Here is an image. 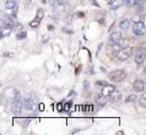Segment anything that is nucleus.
<instances>
[{
	"instance_id": "obj_5",
	"label": "nucleus",
	"mask_w": 146,
	"mask_h": 135,
	"mask_svg": "<svg viewBox=\"0 0 146 135\" xmlns=\"http://www.w3.org/2000/svg\"><path fill=\"white\" fill-rule=\"evenodd\" d=\"M53 10H54L56 14H62L66 10V3L62 0H58V1H55V3L53 5Z\"/></svg>"
},
{
	"instance_id": "obj_13",
	"label": "nucleus",
	"mask_w": 146,
	"mask_h": 135,
	"mask_svg": "<svg viewBox=\"0 0 146 135\" xmlns=\"http://www.w3.org/2000/svg\"><path fill=\"white\" fill-rule=\"evenodd\" d=\"M33 104H34V99L32 98L31 95H27V96L24 98V107L26 109H31Z\"/></svg>"
},
{
	"instance_id": "obj_17",
	"label": "nucleus",
	"mask_w": 146,
	"mask_h": 135,
	"mask_svg": "<svg viewBox=\"0 0 146 135\" xmlns=\"http://www.w3.org/2000/svg\"><path fill=\"white\" fill-rule=\"evenodd\" d=\"M119 27H120L123 31H127L128 28L130 27V20L127 19V18L121 19L120 20V23H119Z\"/></svg>"
},
{
	"instance_id": "obj_14",
	"label": "nucleus",
	"mask_w": 146,
	"mask_h": 135,
	"mask_svg": "<svg viewBox=\"0 0 146 135\" xmlns=\"http://www.w3.org/2000/svg\"><path fill=\"white\" fill-rule=\"evenodd\" d=\"M5 7L8 10H15L17 8V2H16V0H6Z\"/></svg>"
},
{
	"instance_id": "obj_3",
	"label": "nucleus",
	"mask_w": 146,
	"mask_h": 135,
	"mask_svg": "<svg viewBox=\"0 0 146 135\" xmlns=\"http://www.w3.org/2000/svg\"><path fill=\"white\" fill-rule=\"evenodd\" d=\"M24 107V102L21 101V98H17L11 100V112L16 115H19L21 113V109Z\"/></svg>"
},
{
	"instance_id": "obj_19",
	"label": "nucleus",
	"mask_w": 146,
	"mask_h": 135,
	"mask_svg": "<svg viewBox=\"0 0 146 135\" xmlns=\"http://www.w3.org/2000/svg\"><path fill=\"white\" fill-rule=\"evenodd\" d=\"M137 99H138V97L136 96V95H129V96L126 97L125 102H126V104H131V102H135Z\"/></svg>"
},
{
	"instance_id": "obj_24",
	"label": "nucleus",
	"mask_w": 146,
	"mask_h": 135,
	"mask_svg": "<svg viewBox=\"0 0 146 135\" xmlns=\"http://www.w3.org/2000/svg\"><path fill=\"white\" fill-rule=\"evenodd\" d=\"M26 36H27V33L23 31V32H20V33H17L16 39H26Z\"/></svg>"
},
{
	"instance_id": "obj_2",
	"label": "nucleus",
	"mask_w": 146,
	"mask_h": 135,
	"mask_svg": "<svg viewBox=\"0 0 146 135\" xmlns=\"http://www.w3.org/2000/svg\"><path fill=\"white\" fill-rule=\"evenodd\" d=\"M133 33L136 35V36H142L146 33V26L143 21H138V23H135L133 25Z\"/></svg>"
},
{
	"instance_id": "obj_4",
	"label": "nucleus",
	"mask_w": 146,
	"mask_h": 135,
	"mask_svg": "<svg viewBox=\"0 0 146 135\" xmlns=\"http://www.w3.org/2000/svg\"><path fill=\"white\" fill-rule=\"evenodd\" d=\"M131 55V47H123L119 52H117L116 57L120 61H126Z\"/></svg>"
},
{
	"instance_id": "obj_22",
	"label": "nucleus",
	"mask_w": 146,
	"mask_h": 135,
	"mask_svg": "<svg viewBox=\"0 0 146 135\" xmlns=\"http://www.w3.org/2000/svg\"><path fill=\"white\" fill-rule=\"evenodd\" d=\"M40 21H42V20H39L38 18H35L34 20H32V21H31V24H29V25H31V27L36 28V27H38V26H39Z\"/></svg>"
},
{
	"instance_id": "obj_30",
	"label": "nucleus",
	"mask_w": 146,
	"mask_h": 135,
	"mask_svg": "<svg viewBox=\"0 0 146 135\" xmlns=\"http://www.w3.org/2000/svg\"><path fill=\"white\" fill-rule=\"evenodd\" d=\"M56 1H58V0H56Z\"/></svg>"
},
{
	"instance_id": "obj_11",
	"label": "nucleus",
	"mask_w": 146,
	"mask_h": 135,
	"mask_svg": "<svg viewBox=\"0 0 146 135\" xmlns=\"http://www.w3.org/2000/svg\"><path fill=\"white\" fill-rule=\"evenodd\" d=\"M116 90V88H115V86H112V84H106V86H104L102 87V89H101V92L104 94V95H106L107 97H109L113 91Z\"/></svg>"
},
{
	"instance_id": "obj_21",
	"label": "nucleus",
	"mask_w": 146,
	"mask_h": 135,
	"mask_svg": "<svg viewBox=\"0 0 146 135\" xmlns=\"http://www.w3.org/2000/svg\"><path fill=\"white\" fill-rule=\"evenodd\" d=\"M138 102H139V105H141L143 108H146V94L142 95V96L138 98Z\"/></svg>"
},
{
	"instance_id": "obj_16",
	"label": "nucleus",
	"mask_w": 146,
	"mask_h": 135,
	"mask_svg": "<svg viewBox=\"0 0 146 135\" xmlns=\"http://www.w3.org/2000/svg\"><path fill=\"white\" fill-rule=\"evenodd\" d=\"M109 99L111 102H117V101H119V100L121 99V92L118 91V90H115V91L109 96Z\"/></svg>"
},
{
	"instance_id": "obj_26",
	"label": "nucleus",
	"mask_w": 146,
	"mask_h": 135,
	"mask_svg": "<svg viewBox=\"0 0 146 135\" xmlns=\"http://www.w3.org/2000/svg\"><path fill=\"white\" fill-rule=\"evenodd\" d=\"M70 107H71V102H65L64 106H63V108H64L65 112H69L70 110Z\"/></svg>"
},
{
	"instance_id": "obj_29",
	"label": "nucleus",
	"mask_w": 146,
	"mask_h": 135,
	"mask_svg": "<svg viewBox=\"0 0 146 135\" xmlns=\"http://www.w3.org/2000/svg\"><path fill=\"white\" fill-rule=\"evenodd\" d=\"M39 107H40V108H39L40 110H43V109H44V105H43V104H40V105H39Z\"/></svg>"
},
{
	"instance_id": "obj_25",
	"label": "nucleus",
	"mask_w": 146,
	"mask_h": 135,
	"mask_svg": "<svg viewBox=\"0 0 146 135\" xmlns=\"http://www.w3.org/2000/svg\"><path fill=\"white\" fill-rule=\"evenodd\" d=\"M72 23H73L72 16H68V17L64 19V24H65V25H71Z\"/></svg>"
},
{
	"instance_id": "obj_12",
	"label": "nucleus",
	"mask_w": 146,
	"mask_h": 135,
	"mask_svg": "<svg viewBox=\"0 0 146 135\" xmlns=\"http://www.w3.org/2000/svg\"><path fill=\"white\" fill-rule=\"evenodd\" d=\"M124 5V0H111L109 2V7L112 10H116L118 8H120Z\"/></svg>"
},
{
	"instance_id": "obj_15",
	"label": "nucleus",
	"mask_w": 146,
	"mask_h": 135,
	"mask_svg": "<svg viewBox=\"0 0 146 135\" xmlns=\"http://www.w3.org/2000/svg\"><path fill=\"white\" fill-rule=\"evenodd\" d=\"M144 0H124V3L128 7H138L143 3Z\"/></svg>"
},
{
	"instance_id": "obj_9",
	"label": "nucleus",
	"mask_w": 146,
	"mask_h": 135,
	"mask_svg": "<svg viewBox=\"0 0 146 135\" xmlns=\"http://www.w3.org/2000/svg\"><path fill=\"white\" fill-rule=\"evenodd\" d=\"M108 98H109V97H107L106 95H104V94L101 92L100 95H98V96L96 97V102L98 104V106L102 107V106H105V105L107 104V101H108Z\"/></svg>"
},
{
	"instance_id": "obj_10",
	"label": "nucleus",
	"mask_w": 146,
	"mask_h": 135,
	"mask_svg": "<svg viewBox=\"0 0 146 135\" xmlns=\"http://www.w3.org/2000/svg\"><path fill=\"white\" fill-rule=\"evenodd\" d=\"M13 28L14 27H10V26H7V25H1V29H0V34H1V37H7L11 34L13 32Z\"/></svg>"
},
{
	"instance_id": "obj_27",
	"label": "nucleus",
	"mask_w": 146,
	"mask_h": 135,
	"mask_svg": "<svg viewBox=\"0 0 146 135\" xmlns=\"http://www.w3.org/2000/svg\"><path fill=\"white\" fill-rule=\"evenodd\" d=\"M37 109H38V104H37L36 101H34V104L32 105L31 110H33V112H37Z\"/></svg>"
},
{
	"instance_id": "obj_20",
	"label": "nucleus",
	"mask_w": 146,
	"mask_h": 135,
	"mask_svg": "<svg viewBox=\"0 0 146 135\" xmlns=\"http://www.w3.org/2000/svg\"><path fill=\"white\" fill-rule=\"evenodd\" d=\"M111 49H112V51L113 52H119L121 49H123V46L119 44V43H111Z\"/></svg>"
},
{
	"instance_id": "obj_28",
	"label": "nucleus",
	"mask_w": 146,
	"mask_h": 135,
	"mask_svg": "<svg viewBox=\"0 0 146 135\" xmlns=\"http://www.w3.org/2000/svg\"><path fill=\"white\" fill-rule=\"evenodd\" d=\"M3 57H10V58H13V57H14V53H9V52H6V53H3Z\"/></svg>"
},
{
	"instance_id": "obj_1",
	"label": "nucleus",
	"mask_w": 146,
	"mask_h": 135,
	"mask_svg": "<svg viewBox=\"0 0 146 135\" xmlns=\"http://www.w3.org/2000/svg\"><path fill=\"white\" fill-rule=\"evenodd\" d=\"M109 79L113 82H121L126 79V72L121 69H118V70H113L111 71L109 74Z\"/></svg>"
},
{
	"instance_id": "obj_6",
	"label": "nucleus",
	"mask_w": 146,
	"mask_h": 135,
	"mask_svg": "<svg viewBox=\"0 0 146 135\" xmlns=\"http://www.w3.org/2000/svg\"><path fill=\"white\" fill-rule=\"evenodd\" d=\"M133 88H134V90L136 92H143L145 90V83H144L143 80L137 79V80H135V82L133 84Z\"/></svg>"
},
{
	"instance_id": "obj_7",
	"label": "nucleus",
	"mask_w": 146,
	"mask_h": 135,
	"mask_svg": "<svg viewBox=\"0 0 146 135\" xmlns=\"http://www.w3.org/2000/svg\"><path fill=\"white\" fill-rule=\"evenodd\" d=\"M121 39H123V34H121V32H119V31L112 32L109 36V39L111 43H119V42L121 41Z\"/></svg>"
},
{
	"instance_id": "obj_18",
	"label": "nucleus",
	"mask_w": 146,
	"mask_h": 135,
	"mask_svg": "<svg viewBox=\"0 0 146 135\" xmlns=\"http://www.w3.org/2000/svg\"><path fill=\"white\" fill-rule=\"evenodd\" d=\"M2 25H7V26H10V27H14V20L10 16L5 15L3 18H2Z\"/></svg>"
},
{
	"instance_id": "obj_8",
	"label": "nucleus",
	"mask_w": 146,
	"mask_h": 135,
	"mask_svg": "<svg viewBox=\"0 0 146 135\" xmlns=\"http://www.w3.org/2000/svg\"><path fill=\"white\" fill-rule=\"evenodd\" d=\"M146 61V50H142L141 52H138L135 57V62L137 64H142Z\"/></svg>"
},
{
	"instance_id": "obj_23",
	"label": "nucleus",
	"mask_w": 146,
	"mask_h": 135,
	"mask_svg": "<svg viewBox=\"0 0 146 135\" xmlns=\"http://www.w3.org/2000/svg\"><path fill=\"white\" fill-rule=\"evenodd\" d=\"M36 18H38L39 20H42L44 18V10L42 8L37 9V13H36Z\"/></svg>"
}]
</instances>
